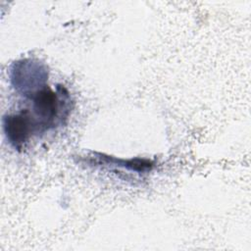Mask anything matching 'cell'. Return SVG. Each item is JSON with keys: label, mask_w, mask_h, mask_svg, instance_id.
<instances>
[{"label": "cell", "mask_w": 251, "mask_h": 251, "mask_svg": "<svg viewBox=\"0 0 251 251\" xmlns=\"http://www.w3.org/2000/svg\"><path fill=\"white\" fill-rule=\"evenodd\" d=\"M48 72L38 62L25 59L17 61L11 69V81L18 92L29 97L46 86Z\"/></svg>", "instance_id": "1"}, {"label": "cell", "mask_w": 251, "mask_h": 251, "mask_svg": "<svg viewBox=\"0 0 251 251\" xmlns=\"http://www.w3.org/2000/svg\"><path fill=\"white\" fill-rule=\"evenodd\" d=\"M32 101L35 131L43 132L55 127L59 116L61 101L56 92L48 85L40 88L28 97Z\"/></svg>", "instance_id": "2"}, {"label": "cell", "mask_w": 251, "mask_h": 251, "mask_svg": "<svg viewBox=\"0 0 251 251\" xmlns=\"http://www.w3.org/2000/svg\"><path fill=\"white\" fill-rule=\"evenodd\" d=\"M3 129L10 145L21 152L35 131L32 115L26 109L18 114L7 115L3 118Z\"/></svg>", "instance_id": "3"}, {"label": "cell", "mask_w": 251, "mask_h": 251, "mask_svg": "<svg viewBox=\"0 0 251 251\" xmlns=\"http://www.w3.org/2000/svg\"><path fill=\"white\" fill-rule=\"evenodd\" d=\"M85 163L89 166H111L123 168L138 174L150 172L154 167V163L148 159H121L99 152H93L92 155L87 156L85 158Z\"/></svg>", "instance_id": "4"}]
</instances>
